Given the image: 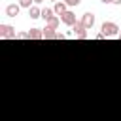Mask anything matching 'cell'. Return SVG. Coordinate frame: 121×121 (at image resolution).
Masks as SVG:
<instances>
[{"label":"cell","instance_id":"1","mask_svg":"<svg viewBox=\"0 0 121 121\" xmlns=\"http://www.w3.org/2000/svg\"><path fill=\"white\" fill-rule=\"evenodd\" d=\"M100 30H102V34L106 36V38H113V36H119V26L115 25V23H112V21H104L102 23V26H100Z\"/></svg>","mask_w":121,"mask_h":121},{"label":"cell","instance_id":"2","mask_svg":"<svg viewBox=\"0 0 121 121\" xmlns=\"http://www.w3.org/2000/svg\"><path fill=\"white\" fill-rule=\"evenodd\" d=\"M0 38L15 40V38H17V32H15V28L9 26V25H0Z\"/></svg>","mask_w":121,"mask_h":121},{"label":"cell","instance_id":"3","mask_svg":"<svg viewBox=\"0 0 121 121\" xmlns=\"http://www.w3.org/2000/svg\"><path fill=\"white\" fill-rule=\"evenodd\" d=\"M72 34L78 36L79 40H85V38H87V28H85V25H83L81 21H78V23L72 26Z\"/></svg>","mask_w":121,"mask_h":121},{"label":"cell","instance_id":"4","mask_svg":"<svg viewBox=\"0 0 121 121\" xmlns=\"http://www.w3.org/2000/svg\"><path fill=\"white\" fill-rule=\"evenodd\" d=\"M60 23L62 25H66V26H74L78 21H76V13L72 11V9H68L64 15H60Z\"/></svg>","mask_w":121,"mask_h":121},{"label":"cell","instance_id":"5","mask_svg":"<svg viewBox=\"0 0 121 121\" xmlns=\"http://www.w3.org/2000/svg\"><path fill=\"white\" fill-rule=\"evenodd\" d=\"M81 23L85 25V28H93V25H95V15H93L91 11L83 13V15H81Z\"/></svg>","mask_w":121,"mask_h":121},{"label":"cell","instance_id":"6","mask_svg":"<svg viewBox=\"0 0 121 121\" xmlns=\"http://www.w3.org/2000/svg\"><path fill=\"white\" fill-rule=\"evenodd\" d=\"M53 11H55V15H59V17H60V15H64V13L68 11V6H66L62 0H60V2H55V6H53Z\"/></svg>","mask_w":121,"mask_h":121},{"label":"cell","instance_id":"7","mask_svg":"<svg viewBox=\"0 0 121 121\" xmlns=\"http://www.w3.org/2000/svg\"><path fill=\"white\" fill-rule=\"evenodd\" d=\"M19 9H21L19 4H8L6 6V15L8 17H15V15H19Z\"/></svg>","mask_w":121,"mask_h":121},{"label":"cell","instance_id":"8","mask_svg":"<svg viewBox=\"0 0 121 121\" xmlns=\"http://www.w3.org/2000/svg\"><path fill=\"white\" fill-rule=\"evenodd\" d=\"M43 38L45 40H59V32L53 30V28H49V26H45L43 28Z\"/></svg>","mask_w":121,"mask_h":121},{"label":"cell","instance_id":"9","mask_svg":"<svg viewBox=\"0 0 121 121\" xmlns=\"http://www.w3.org/2000/svg\"><path fill=\"white\" fill-rule=\"evenodd\" d=\"M28 38L30 40H42L43 38V30L42 28H30L28 30Z\"/></svg>","mask_w":121,"mask_h":121},{"label":"cell","instance_id":"10","mask_svg":"<svg viewBox=\"0 0 121 121\" xmlns=\"http://www.w3.org/2000/svg\"><path fill=\"white\" fill-rule=\"evenodd\" d=\"M28 15H30V19H38V17H42V9L38 6H32L28 9Z\"/></svg>","mask_w":121,"mask_h":121},{"label":"cell","instance_id":"11","mask_svg":"<svg viewBox=\"0 0 121 121\" xmlns=\"http://www.w3.org/2000/svg\"><path fill=\"white\" fill-rule=\"evenodd\" d=\"M51 17H55L53 8H45V9H42V19H43V21H49Z\"/></svg>","mask_w":121,"mask_h":121},{"label":"cell","instance_id":"12","mask_svg":"<svg viewBox=\"0 0 121 121\" xmlns=\"http://www.w3.org/2000/svg\"><path fill=\"white\" fill-rule=\"evenodd\" d=\"M59 23H60V17H59V15H55V17H51V19L47 21V26H49V28H53V30H57Z\"/></svg>","mask_w":121,"mask_h":121},{"label":"cell","instance_id":"13","mask_svg":"<svg viewBox=\"0 0 121 121\" xmlns=\"http://www.w3.org/2000/svg\"><path fill=\"white\" fill-rule=\"evenodd\" d=\"M62 2H64L68 8H74V6H79V2H81V0H62Z\"/></svg>","mask_w":121,"mask_h":121},{"label":"cell","instance_id":"14","mask_svg":"<svg viewBox=\"0 0 121 121\" xmlns=\"http://www.w3.org/2000/svg\"><path fill=\"white\" fill-rule=\"evenodd\" d=\"M30 4H32V0H19V6H21V8H28V9H30V8H32Z\"/></svg>","mask_w":121,"mask_h":121},{"label":"cell","instance_id":"15","mask_svg":"<svg viewBox=\"0 0 121 121\" xmlns=\"http://www.w3.org/2000/svg\"><path fill=\"white\" fill-rule=\"evenodd\" d=\"M17 38H19V40H30V38H28V32H19Z\"/></svg>","mask_w":121,"mask_h":121},{"label":"cell","instance_id":"16","mask_svg":"<svg viewBox=\"0 0 121 121\" xmlns=\"http://www.w3.org/2000/svg\"><path fill=\"white\" fill-rule=\"evenodd\" d=\"M95 38H96V40H104V38H106V36H104V34H102V32H100V34H96V36H95Z\"/></svg>","mask_w":121,"mask_h":121},{"label":"cell","instance_id":"17","mask_svg":"<svg viewBox=\"0 0 121 121\" xmlns=\"http://www.w3.org/2000/svg\"><path fill=\"white\" fill-rule=\"evenodd\" d=\"M112 4H115V6H121V0H112Z\"/></svg>","mask_w":121,"mask_h":121},{"label":"cell","instance_id":"18","mask_svg":"<svg viewBox=\"0 0 121 121\" xmlns=\"http://www.w3.org/2000/svg\"><path fill=\"white\" fill-rule=\"evenodd\" d=\"M102 4H112V0H100Z\"/></svg>","mask_w":121,"mask_h":121},{"label":"cell","instance_id":"19","mask_svg":"<svg viewBox=\"0 0 121 121\" xmlns=\"http://www.w3.org/2000/svg\"><path fill=\"white\" fill-rule=\"evenodd\" d=\"M32 2H34V4H42L43 0H32Z\"/></svg>","mask_w":121,"mask_h":121},{"label":"cell","instance_id":"20","mask_svg":"<svg viewBox=\"0 0 121 121\" xmlns=\"http://www.w3.org/2000/svg\"><path fill=\"white\" fill-rule=\"evenodd\" d=\"M51 2H60V0H51Z\"/></svg>","mask_w":121,"mask_h":121},{"label":"cell","instance_id":"21","mask_svg":"<svg viewBox=\"0 0 121 121\" xmlns=\"http://www.w3.org/2000/svg\"><path fill=\"white\" fill-rule=\"evenodd\" d=\"M119 40H121V30H119Z\"/></svg>","mask_w":121,"mask_h":121}]
</instances>
